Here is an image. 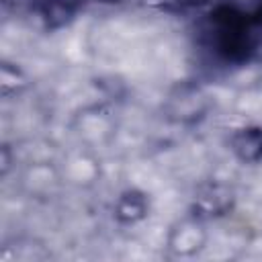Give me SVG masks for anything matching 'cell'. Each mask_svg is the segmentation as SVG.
Wrapping results in <instances>:
<instances>
[{
    "label": "cell",
    "instance_id": "6da1fadb",
    "mask_svg": "<svg viewBox=\"0 0 262 262\" xmlns=\"http://www.w3.org/2000/svg\"><path fill=\"white\" fill-rule=\"evenodd\" d=\"M215 33L219 37V51H223L229 57L244 55L252 47V33L254 23L246 18V14H235L233 10H227L223 16H215Z\"/></svg>",
    "mask_w": 262,
    "mask_h": 262
}]
</instances>
